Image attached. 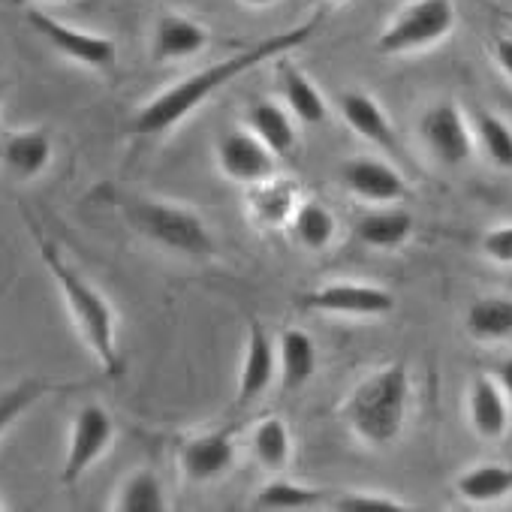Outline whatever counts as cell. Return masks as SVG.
Segmentation results:
<instances>
[{
	"label": "cell",
	"instance_id": "6da1fadb",
	"mask_svg": "<svg viewBox=\"0 0 512 512\" xmlns=\"http://www.w3.org/2000/svg\"><path fill=\"white\" fill-rule=\"evenodd\" d=\"M320 19H311L305 25H296L290 31L272 34L269 40L253 43L217 64H208L190 76H184L181 82H175L172 88L160 91L157 97H151L133 118V133L136 136H163L169 130H175L187 115H193L205 100H211L217 91H223L229 82H235L238 76L250 73L256 64L263 61H278L281 55L299 49L314 31H317Z\"/></svg>",
	"mask_w": 512,
	"mask_h": 512
},
{
	"label": "cell",
	"instance_id": "7a4b0ae2",
	"mask_svg": "<svg viewBox=\"0 0 512 512\" xmlns=\"http://www.w3.org/2000/svg\"><path fill=\"white\" fill-rule=\"evenodd\" d=\"M28 220V229L37 241V250L43 256V263L85 341V347L94 353V359L100 362V368L109 374V377H121L124 371V356H121V347H118V317H115V308L109 305V299L88 281L82 278L70 263L67 256L61 253V247L40 229V223L25 214Z\"/></svg>",
	"mask_w": 512,
	"mask_h": 512
},
{
	"label": "cell",
	"instance_id": "3957f363",
	"mask_svg": "<svg viewBox=\"0 0 512 512\" xmlns=\"http://www.w3.org/2000/svg\"><path fill=\"white\" fill-rule=\"evenodd\" d=\"M109 202L121 211L127 226L148 238L151 244L187 256V260H208L214 256V235L205 220L187 205H175L166 199L142 196V193H109Z\"/></svg>",
	"mask_w": 512,
	"mask_h": 512
},
{
	"label": "cell",
	"instance_id": "277c9868",
	"mask_svg": "<svg viewBox=\"0 0 512 512\" xmlns=\"http://www.w3.org/2000/svg\"><path fill=\"white\" fill-rule=\"evenodd\" d=\"M410 401V374L404 365H386L365 377L347 398L344 416L350 428L371 446H389L407 416Z\"/></svg>",
	"mask_w": 512,
	"mask_h": 512
},
{
	"label": "cell",
	"instance_id": "5b68a950",
	"mask_svg": "<svg viewBox=\"0 0 512 512\" xmlns=\"http://www.w3.org/2000/svg\"><path fill=\"white\" fill-rule=\"evenodd\" d=\"M452 25H455L452 0H413V4H407L395 16V22L380 34L377 52L404 55L413 49L434 46L452 31Z\"/></svg>",
	"mask_w": 512,
	"mask_h": 512
},
{
	"label": "cell",
	"instance_id": "8992f818",
	"mask_svg": "<svg viewBox=\"0 0 512 512\" xmlns=\"http://www.w3.org/2000/svg\"><path fill=\"white\" fill-rule=\"evenodd\" d=\"M28 25H31L34 34H40V40L49 43V49H55L61 58L79 64V67L97 70V73H112V70H115V61H118V46H115V40H109V37H103V34H94V31L73 28V25H67V22H61V19H55L52 13L37 10V7L28 10Z\"/></svg>",
	"mask_w": 512,
	"mask_h": 512
},
{
	"label": "cell",
	"instance_id": "52a82bcc",
	"mask_svg": "<svg viewBox=\"0 0 512 512\" xmlns=\"http://www.w3.org/2000/svg\"><path fill=\"white\" fill-rule=\"evenodd\" d=\"M112 440H115L112 413L97 401L82 404L73 416V425H70V443H67V455H64L61 485L76 488L79 479L106 455Z\"/></svg>",
	"mask_w": 512,
	"mask_h": 512
},
{
	"label": "cell",
	"instance_id": "ba28073f",
	"mask_svg": "<svg viewBox=\"0 0 512 512\" xmlns=\"http://www.w3.org/2000/svg\"><path fill=\"white\" fill-rule=\"evenodd\" d=\"M217 163L229 181L260 184L275 175L278 157L256 139L250 130H229L217 139Z\"/></svg>",
	"mask_w": 512,
	"mask_h": 512
},
{
	"label": "cell",
	"instance_id": "9c48e42d",
	"mask_svg": "<svg viewBox=\"0 0 512 512\" xmlns=\"http://www.w3.org/2000/svg\"><path fill=\"white\" fill-rule=\"evenodd\" d=\"M278 377V344L260 320H250L247 344L238 371V407H250L260 401Z\"/></svg>",
	"mask_w": 512,
	"mask_h": 512
},
{
	"label": "cell",
	"instance_id": "30bf717a",
	"mask_svg": "<svg viewBox=\"0 0 512 512\" xmlns=\"http://www.w3.org/2000/svg\"><path fill=\"white\" fill-rule=\"evenodd\" d=\"M305 311L320 314H347V317H383L395 308L389 290L368 287V284H326L311 290L299 302Z\"/></svg>",
	"mask_w": 512,
	"mask_h": 512
},
{
	"label": "cell",
	"instance_id": "8fae6325",
	"mask_svg": "<svg viewBox=\"0 0 512 512\" xmlns=\"http://www.w3.org/2000/svg\"><path fill=\"white\" fill-rule=\"evenodd\" d=\"M419 133H422V142L428 145V151L443 166H461L470 160L473 139H470V130L452 100L431 106L419 124Z\"/></svg>",
	"mask_w": 512,
	"mask_h": 512
},
{
	"label": "cell",
	"instance_id": "7c38bea8",
	"mask_svg": "<svg viewBox=\"0 0 512 512\" xmlns=\"http://www.w3.org/2000/svg\"><path fill=\"white\" fill-rule=\"evenodd\" d=\"M178 467L190 482H214L235 467V443L226 428L193 434L178 446Z\"/></svg>",
	"mask_w": 512,
	"mask_h": 512
},
{
	"label": "cell",
	"instance_id": "4fadbf2b",
	"mask_svg": "<svg viewBox=\"0 0 512 512\" xmlns=\"http://www.w3.org/2000/svg\"><path fill=\"white\" fill-rule=\"evenodd\" d=\"M55 145L49 130L28 127L16 133H0V166L16 181H31L43 175L52 163Z\"/></svg>",
	"mask_w": 512,
	"mask_h": 512
},
{
	"label": "cell",
	"instance_id": "5bb4252c",
	"mask_svg": "<svg viewBox=\"0 0 512 512\" xmlns=\"http://www.w3.org/2000/svg\"><path fill=\"white\" fill-rule=\"evenodd\" d=\"M211 43V34L205 25H199L190 16L181 13H163L154 25V40H151V58L157 64H175L196 58L205 52Z\"/></svg>",
	"mask_w": 512,
	"mask_h": 512
},
{
	"label": "cell",
	"instance_id": "9a60e30c",
	"mask_svg": "<svg viewBox=\"0 0 512 512\" xmlns=\"http://www.w3.org/2000/svg\"><path fill=\"white\" fill-rule=\"evenodd\" d=\"M278 91H281V100L287 106V112L308 124V127H317L326 121L329 115V106L323 100V94L317 91V85L293 64L287 61V55L278 58Z\"/></svg>",
	"mask_w": 512,
	"mask_h": 512
},
{
	"label": "cell",
	"instance_id": "2e32d148",
	"mask_svg": "<svg viewBox=\"0 0 512 512\" xmlns=\"http://www.w3.org/2000/svg\"><path fill=\"white\" fill-rule=\"evenodd\" d=\"M341 178L356 196L371 202H395L404 196V178L383 160H371V157L350 160L344 163Z\"/></svg>",
	"mask_w": 512,
	"mask_h": 512
},
{
	"label": "cell",
	"instance_id": "e0dca14e",
	"mask_svg": "<svg viewBox=\"0 0 512 512\" xmlns=\"http://www.w3.org/2000/svg\"><path fill=\"white\" fill-rule=\"evenodd\" d=\"M278 368H281V389L299 392L311 383L317 371V344L305 329H284L278 341Z\"/></svg>",
	"mask_w": 512,
	"mask_h": 512
},
{
	"label": "cell",
	"instance_id": "ac0fdd59",
	"mask_svg": "<svg viewBox=\"0 0 512 512\" xmlns=\"http://www.w3.org/2000/svg\"><path fill=\"white\" fill-rule=\"evenodd\" d=\"M247 130L260 139L275 157H287L296 148V127H293V115L287 109H281L272 100H256L247 109Z\"/></svg>",
	"mask_w": 512,
	"mask_h": 512
},
{
	"label": "cell",
	"instance_id": "d6986e66",
	"mask_svg": "<svg viewBox=\"0 0 512 512\" xmlns=\"http://www.w3.org/2000/svg\"><path fill=\"white\" fill-rule=\"evenodd\" d=\"M341 115L344 121L368 142L380 145V148H395V136H392V124L386 118V112L380 109V103L362 91H347L341 94Z\"/></svg>",
	"mask_w": 512,
	"mask_h": 512
},
{
	"label": "cell",
	"instance_id": "ffe728a7",
	"mask_svg": "<svg viewBox=\"0 0 512 512\" xmlns=\"http://www.w3.org/2000/svg\"><path fill=\"white\" fill-rule=\"evenodd\" d=\"M247 208H250V217L260 226H266V229L281 226L296 211V187L275 175L260 184H250Z\"/></svg>",
	"mask_w": 512,
	"mask_h": 512
},
{
	"label": "cell",
	"instance_id": "44dd1931",
	"mask_svg": "<svg viewBox=\"0 0 512 512\" xmlns=\"http://www.w3.org/2000/svg\"><path fill=\"white\" fill-rule=\"evenodd\" d=\"M470 422L488 440H494L506 431V422H509L506 395L488 377H476L470 386Z\"/></svg>",
	"mask_w": 512,
	"mask_h": 512
},
{
	"label": "cell",
	"instance_id": "7402d4cb",
	"mask_svg": "<svg viewBox=\"0 0 512 512\" xmlns=\"http://www.w3.org/2000/svg\"><path fill=\"white\" fill-rule=\"evenodd\" d=\"M250 452L256 461H260V467H266L269 473H281L293 455V434H290L287 422L281 416H266L253 428Z\"/></svg>",
	"mask_w": 512,
	"mask_h": 512
},
{
	"label": "cell",
	"instance_id": "603a6c76",
	"mask_svg": "<svg viewBox=\"0 0 512 512\" xmlns=\"http://www.w3.org/2000/svg\"><path fill=\"white\" fill-rule=\"evenodd\" d=\"M410 232H413V217L407 211H398V208L368 211L356 223L359 241L368 244V247H380V250H389V247L404 244L410 238Z\"/></svg>",
	"mask_w": 512,
	"mask_h": 512
},
{
	"label": "cell",
	"instance_id": "cb8c5ba5",
	"mask_svg": "<svg viewBox=\"0 0 512 512\" xmlns=\"http://www.w3.org/2000/svg\"><path fill=\"white\" fill-rule=\"evenodd\" d=\"M323 488H311L284 476L269 479L260 491L253 494V506L256 509H269V512H287V509H311L317 503H323Z\"/></svg>",
	"mask_w": 512,
	"mask_h": 512
},
{
	"label": "cell",
	"instance_id": "d4e9b609",
	"mask_svg": "<svg viewBox=\"0 0 512 512\" xmlns=\"http://www.w3.org/2000/svg\"><path fill=\"white\" fill-rule=\"evenodd\" d=\"M64 389L61 383L43 380V377H25L7 389H0V437H4L40 398H46L49 392Z\"/></svg>",
	"mask_w": 512,
	"mask_h": 512
},
{
	"label": "cell",
	"instance_id": "484cf974",
	"mask_svg": "<svg viewBox=\"0 0 512 512\" xmlns=\"http://www.w3.org/2000/svg\"><path fill=\"white\" fill-rule=\"evenodd\" d=\"M112 506L121 512H160V509H166L163 479L151 467L130 473L124 479V485L118 488V497Z\"/></svg>",
	"mask_w": 512,
	"mask_h": 512
},
{
	"label": "cell",
	"instance_id": "4316f807",
	"mask_svg": "<svg viewBox=\"0 0 512 512\" xmlns=\"http://www.w3.org/2000/svg\"><path fill=\"white\" fill-rule=\"evenodd\" d=\"M458 494L470 503H491L512 491V467L506 464H479L458 476Z\"/></svg>",
	"mask_w": 512,
	"mask_h": 512
},
{
	"label": "cell",
	"instance_id": "83f0119b",
	"mask_svg": "<svg viewBox=\"0 0 512 512\" xmlns=\"http://www.w3.org/2000/svg\"><path fill=\"white\" fill-rule=\"evenodd\" d=\"M467 329L482 341H497L512 335V299L485 296L467 311Z\"/></svg>",
	"mask_w": 512,
	"mask_h": 512
},
{
	"label": "cell",
	"instance_id": "f1b7e54d",
	"mask_svg": "<svg viewBox=\"0 0 512 512\" xmlns=\"http://www.w3.org/2000/svg\"><path fill=\"white\" fill-rule=\"evenodd\" d=\"M293 235L308 250H323L335 238V214L320 202H302L293 211Z\"/></svg>",
	"mask_w": 512,
	"mask_h": 512
},
{
	"label": "cell",
	"instance_id": "f546056e",
	"mask_svg": "<svg viewBox=\"0 0 512 512\" xmlns=\"http://www.w3.org/2000/svg\"><path fill=\"white\" fill-rule=\"evenodd\" d=\"M476 136H479V142H482V148L494 166L512 169V130L497 115L479 112L476 115Z\"/></svg>",
	"mask_w": 512,
	"mask_h": 512
},
{
	"label": "cell",
	"instance_id": "4dcf8cb0",
	"mask_svg": "<svg viewBox=\"0 0 512 512\" xmlns=\"http://www.w3.org/2000/svg\"><path fill=\"white\" fill-rule=\"evenodd\" d=\"M335 509H341V512H380V509H386V512H401V509H407L401 500H395V497H386V494H368V491H350V494H341L335 503H332Z\"/></svg>",
	"mask_w": 512,
	"mask_h": 512
},
{
	"label": "cell",
	"instance_id": "1f68e13d",
	"mask_svg": "<svg viewBox=\"0 0 512 512\" xmlns=\"http://www.w3.org/2000/svg\"><path fill=\"white\" fill-rule=\"evenodd\" d=\"M482 250H485L488 260L503 263V266H512V223H509V226H497V229L485 232V238H482Z\"/></svg>",
	"mask_w": 512,
	"mask_h": 512
},
{
	"label": "cell",
	"instance_id": "d6a6232c",
	"mask_svg": "<svg viewBox=\"0 0 512 512\" xmlns=\"http://www.w3.org/2000/svg\"><path fill=\"white\" fill-rule=\"evenodd\" d=\"M494 55H497V64L503 67V73L512 76V40H509V37H506V40H497Z\"/></svg>",
	"mask_w": 512,
	"mask_h": 512
},
{
	"label": "cell",
	"instance_id": "836d02e7",
	"mask_svg": "<svg viewBox=\"0 0 512 512\" xmlns=\"http://www.w3.org/2000/svg\"><path fill=\"white\" fill-rule=\"evenodd\" d=\"M497 380H500L503 395H509V398H512V359L500 362V368H497Z\"/></svg>",
	"mask_w": 512,
	"mask_h": 512
},
{
	"label": "cell",
	"instance_id": "e575fe53",
	"mask_svg": "<svg viewBox=\"0 0 512 512\" xmlns=\"http://www.w3.org/2000/svg\"><path fill=\"white\" fill-rule=\"evenodd\" d=\"M19 7H40V4H61V0H13Z\"/></svg>",
	"mask_w": 512,
	"mask_h": 512
},
{
	"label": "cell",
	"instance_id": "d590c367",
	"mask_svg": "<svg viewBox=\"0 0 512 512\" xmlns=\"http://www.w3.org/2000/svg\"><path fill=\"white\" fill-rule=\"evenodd\" d=\"M244 7H253V10H263V7H272L275 0H241Z\"/></svg>",
	"mask_w": 512,
	"mask_h": 512
},
{
	"label": "cell",
	"instance_id": "8d00e7d4",
	"mask_svg": "<svg viewBox=\"0 0 512 512\" xmlns=\"http://www.w3.org/2000/svg\"><path fill=\"white\" fill-rule=\"evenodd\" d=\"M326 4H332V0H326Z\"/></svg>",
	"mask_w": 512,
	"mask_h": 512
},
{
	"label": "cell",
	"instance_id": "74e56055",
	"mask_svg": "<svg viewBox=\"0 0 512 512\" xmlns=\"http://www.w3.org/2000/svg\"><path fill=\"white\" fill-rule=\"evenodd\" d=\"M0 133H4V130H0Z\"/></svg>",
	"mask_w": 512,
	"mask_h": 512
}]
</instances>
